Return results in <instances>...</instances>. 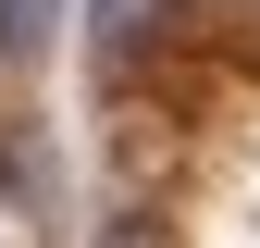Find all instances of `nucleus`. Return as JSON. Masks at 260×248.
<instances>
[{"label": "nucleus", "instance_id": "nucleus-1", "mask_svg": "<svg viewBox=\"0 0 260 248\" xmlns=\"http://www.w3.org/2000/svg\"><path fill=\"white\" fill-rule=\"evenodd\" d=\"M161 13H174V0H87V25H100V62H137V50L161 38Z\"/></svg>", "mask_w": 260, "mask_h": 248}, {"label": "nucleus", "instance_id": "nucleus-2", "mask_svg": "<svg viewBox=\"0 0 260 248\" xmlns=\"http://www.w3.org/2000/svg\"><path fill=\"white\" fill-rule=\"evenodd\" d=\"M50 38V0H0V50H38Z\"/></svg>", "mask_w": 260, "mask_h": 248}, {"label": "nucleus", "instance_id": "nucleus-3", "mask_svg": "<svg viewBox=\"0 0 260 248\" xmlns=\"http://www.w3.org/2000/svg\"><path fill=\"white\" fill-rule=\"evenodd\" d=\"M100 248H161V224H149V211H137V199H124V211H112V224H100Z\"/></svg>", "mask_w": 260, "mask_h": 248}]
</instances>
